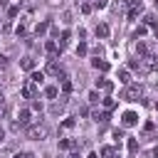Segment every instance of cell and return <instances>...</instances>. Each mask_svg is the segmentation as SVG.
Instances as JSON below:
<instances>
[{
    "instance_id": "cell-29",
    "label": "cell",
    "mask_w": 158,
    "mask_h": 158,
    "mask_svg": "<svg viewBox=\"0 0 158 158\" xmlns=\"http://www.w3.org/2000/svg\"><path fill=\"white\" fill-rule=\"evenodd\" d=\"M128 69H141V59H131L128 62Z\"/></svg>"
},
{
    "instance_id": "cell-35",
    "label": "cell",
    "mask_w": 158,
    "mask_h": 158,
    "mask_svg": "<svg viewBox=\"0 0 158 158\" xmlns=\"http://www.w3.org/2000/svg\"><path fill=\"white\" fill-rule=\"evenodd\" d=\"M32 111H42V101H32Z\"/></svg>"
},
{
    "instance_id": "cell-15",
    "label": "cell",
    "mask_w": 158,
    "mask_h": 158,
    "mask_svg": "<svg viewBox=\"0 0 158 158\" xmlns=\"http://www.w3.org/2000/svg\"><path fill=\"white\" fill-rule=\"evenodd\" d=\"M30 79H32V84H42V81H44V74H42V72H35V69H32Z\"/></svg>"
},
{
    "instance_id": "cell-20",
    "label": "cell",
    "mask_w": 158,
    "mask_h": 158,
    "mask_svg": "<svg viewBox=\"0 0 158 158\" xmlns=\"http://www.w3.org/2000/svg\"><path fill=\"white\" fill-rule=\"evenodd\" d=\"M72 89H74V86H72V81H69V79H62V91H64V94H69Z\"/></svg>"
},
{
    "instance_id": "cell-10",
    "label": "cell",
    "mask_w": 158,
    "mask_h": 158,
    "mask_svg": "<svg viewBox=\"0 0 158 158\" xmlns=\"http://www.w3.org/2000/svg\"><path fill=\"white\" fill-rule=\"evenodd\" d=\"M20 67H22L25 72H32V69H35V59H32V57H25V59L20 62Z\"/></svg>"
},
{
    "instance_id": "cell-23",
    "label": "cell",
    "mask_w": 158,
    "mask_h": 158,
    "mask_svg": "<svg viewBox=\"0 0 158 158\" xmlns=\"http://www.w3.org/2000/svg\"><path fill=\"white\" fill-rule=\"evenodd\" d=\"M15 35H17V37H22V35H27V27H25V25L20 22V25L15 27Z\"/></svg>"
},
{
    "instance_id": "cell-7",
    "label": "cell",
    "mask_w": 158,
    "mask_h": 158,
    "mask_svg": "<svg viewBox=\"0 0 158 158\" xmlns=\"http://www.w3.org/2000/svg\"><path fill=\"white\" fill-rule=\"evenodd\" d=\"M91 118H94L96 123H106V121H109V111H99V109H96V111H91Z\"/></svg>"
},
{
    "instance_id": "cell-38",
    "label": "cell",
    "mask_w": 158,
    "mask_h": 158,
    "mask_svg": "<svg viewBox=\"0 0 158 158\" xmlns=\"http://www.w3.org/2000/svg\"><path fill=\"white\" fill-rule=\"evenodd\" d=\"M89 158H99V153H89Z\"/></svg>"
},
{
    "instance_id": "cell-12",
    "label": "cell",
    "mask_w": 158,
    "mask_h": 158,
    "mask_svg": "<svg viewBox=\"0 0 158 158\" xmlns=\"http://www.w3.org/2000/svg\"><path fill=\"white\" fill-rule=\"evenodd\" d=\"M118 81L121 84H131V72L128 69H118Z\"/></svg>"
},
{
    "instance_id": "cell-37",
    "label": "cell",
    "mask_w": 158,
    "mask_h": 158,
    "mask_svg": "<svg viewBox=\"0 0 158 158\" xmlns=\"http://www.w3.org/2000/svg\"><path fill=\"white\" fill-rule=\"evenodd\" d=\"M2 67H7V57H0V69Z\"/></svg>"
},
{
    "instance_id": "cell-9",
    "label": "cell",
    "mask_w": 158,
    "mask_h": 158,
    "mask_svg": "<svg viewBox=\"0 0 158 158\" xmlns=\"http://www.w3.org/2000/svg\"><path fill=\"white\" fill-rule=\"evenodd\" d=\"M15 123H20V126H27L30 123V109H22L20 114H17V121Z\"/></svg>"
},
{
    "instance_id": "cell-40",
    "label": "cell",
    "mask_w": 158,
    "mask_h": 158,
    "mask_svg": "<svg viewBox=\"0 0 158 158\" xmlns=\"http://www.w3.org/2000/svg\"><path fill=\"white\" fill-rule=\"evenodd\" d=\"M2 136H5V131H2V128H0V138H2Z\"/></svg>"
},
{
    "instance_id": "cell-1",
    "label": "cell",
    "mask_w": 158,
    "mask_h": 158,
    "mask_svg": "<svg viewBox=\"0 0 158 158\" xmlns=\"http://www.w3.org/2000/svg\"><path fill=\"white\" fill-rule=\"evenodd\" d=\"M123 7H126V17L128 20H136L138 12L143 10V2L141 0H123Z\"/></svg>"
},
{
    "instance_id": "cell-16",
    "label": "cell",
    "mask_w": 158,
    "mask_h": 158,
    "mask_svg": "<svg viewBox=\"0 0 158 158\" xmlns=\"http://www.w3.org/2000/svg\"><path fill=\"white\" fill-rule=\"evenodd\" d=\"M59 148H62V151H69V148H77V143L69 141V138H62V141H59Z\"/></svg>"
},
{
    "instance_id": "cell-6",
    "label": "cell",
    "mask_w": 158,
    "mask_h": 158,
    "mask_svg": "<svg viewBox=\"0 0 158 158\" xmlns=\"http://www.w3.org/2000/svg\"><path fill=\"white\" fill-rule=\"evenodd\" d=\"M44 52H47L49 57H57V52H59V44H57L54 40H47V42H44Z\"/></svg>"
},
{
    "instance_id": "cell-26",
    "label": "cell",
    "mask_w": 158,
    "mask_h": 158,
    "mask_svg": "<svg viewBox=\"0 0 158 158\" xmlns=\"http://www.w3.org/2000/svg\"><path fill=\"white\" fill-rule=\"evenodd\" d=\"M128 151H131V153H136V151H138V143H136V138H128Z\"/></svg>"
},
{
    "instance_id": "cell-27",
    "label": "cell",
    "mask_w": 158,
    "mask_h": 158,
    "mask_svg": "<svg viewBox=\"0 0 158 158\" xmlns=\"http://www.w3.org/2000/svg\"><path fill=\"white\" fill-rule=\"evenodd\" d=\"M106 5H109V0H94V5H91V7L101 10V7H106Z\"/></svg>"
},
{
    "instance_id": "cell-8",
    "label": "cell",
    "mask_w": 158,
    "mask_h": 158,
    "mask_svg": "<svg viewBox=\"0 0 158 158\" xmlns=\"http://www.w3.org/2000/svg\"><path fill=\"white\" fill-rule=\"evenodd\" d=\"M94 35H96L99 40H106V37H109V25H104V22H101V25H96Z\"/></svg>"
},
{
    "instance_id": "cell-4",
    "label": "cell",
    "mask_w": 158,
    "mask_h": 158,
    "mask_svg": "<svg viewBox=\"0 0 158 158\" xmlns=\"http://www.w3.org/2000/svg\"><path fill=\"white\" fill-rule=\"evenodd\" d=\"M47 74H54V77H59V79H67L64 67H62V64H57L54 59H49V64H47Z\"/></svg>"
},
{
    "instance_id": "cell-39",
    "label": "cell",
    "mask_w": 158,
    "mask_h": 158,
    "mask_svg": "<svg viewBox=\"0 0 158 158\" xmlns=\"http://www.w3.org/2000/svg\"><path fill=\"white\" fill-rule=\"evenodd\" d=\"M153 156H156V158H158V146H156V148H153Z\"/></svg>"
},
{
    "instance_id": "cell-28",
    "label": "cell",
    "mask_w": 158,
    "mask_h": 158,
    "mask_svg": "<svg viewBox=\"0 0 158 158\" xmlns=\"http://www.w3.org/2000/svg\"><path fill=\"white\" fill-rule=\"evenodd\" d=\"M143 22H146V25H156V17L148 12V15H143Z\"/></svg>"
},
{
    "instance_id": "cell-2",
    "label": "cell",
    "mask_w": 158,
    "mask_h": 158,
    "mask_svg": "<svg viewBox=\"0 0 158 158\" xmlns=\"http://www.w3.org/2000/svg\"><path fill=\"white\" fill-rule=\"evenodd\" d=\"M27 138H32V141H42V138H47V126H44V123L27 126Z\"/></svg>"
},
{
    "instance_id": "cell-14",
    "label": "cell",
    "mask_w": 158,
    "mask_h": 158,
    "mask_svg": "<svg viewBox=\"0 0 158 158\" xmlns=\"http://www.w3.org/2000/svg\"><path fill=\"white\" fill-rule=\"evenodd\" d=\"M20 94H22L25 99H32V94H35V84H25V86L20 89Z\"/></svg>"
},
{
    "instance_id": "cell-32",
    "label": "cell",
    "mask_w": 158,
    "mask_h": 158,
    "mask_svg": "<svg viewBox=\"0 0 158 158\" xmlns=\"http://www.w3.org/2000/svg\"><path fill=\"white\" fill-rule=\"evenodd\" d=\"M89 101L96 104V101H99V94H96V91H89Z\"/></svg>"
},
{
    "instance_id": "cell-19",
    "label": "cell",
    "mask_w": 158,
    "mask_h": 158,
    "mask_svg": "<svg viewBox=\"0 0 158 158\" xmlns=\"http://www.w3.org/2000/svg\"><path fill=\"white\" fill-rule=\"evenodd\" d=\"M136 52H138V57H146V54H148V47H146L143 42H138V44H136Z\"/></svg>"
},
{
    "instance_id": "cell-22",
    "label": "cell",
    "mask_w": 158,
    "mask_h": 158,
    "mask_svg": "<svg viewBox=\"0 0 158 158\" xmlns=\"http://www.w3.org/2000/svg\"><path fill=\"white\" fill-rule=\"evenodd\" d=\"M114 106H116V101H114L111 96H106V99H104V109H106V111H111Z\"/></svg>"
},
{
    "instance_id": "cell-25",
    "label": "cell",
    "mask_w": 158,
    "mask_h": 158,
    "mask_svg": "<svg viewBox=\"0 0 158 158\" xmlns=\"http://www.w3.org/2000/svg\"><path fill=\"white\" fill-rule=\"evenodd\" d=\"M101 156H104V158H111V156H114V148H111V146H104V148H101Z\"/></svg>"
},
{
    "instance_id": "cell-34",
    "label": "cell",
    "mask_w": 158,
    "mask_h": 158,
    "mask_svg": "<svg viewBox=\"0 0 158 158\" xmlns=\"http://www.w3.org/2000/svg\"><path fill=\"white\" fill-rule=\"evenodd\" d=\"M143 35H146V25H141V27L136 30V37H143Z\"/></svg>"
},
{
    "instance_id": "cell-11",
    "label": "cell",
    "mask_w": 158,
    "mask_h": 158,
    "mask_svg": "<svg viewBox=\"0 0 158 158\" xmlns=\"http://www.w3.org/2000/svg\"><path fill=\"white\" fill-rule=\"evenodd\" d=\"M91 64H94V69H99V72H109V62H106V59H94Z\"/></svg>"
},
{
    "instance_id": "cell-13",
    "label": "cell",
    "mask_w": 158,
    "mask_h": 158,
    "mask_svg": "<svg viewBox=\"0 0 158 158\" xmlns=\"http://www.w3.org/2000/svg\"><path fill=\"white\" fill-rule=\"evenodd\" d=\"M96 89H104V91H111V89H114V84H111L109 79H96Z\"/></svg>"
},
{
    "instance_id": "cell-30",
    "label": "cell",
    "mask_w": 158,
    "mask_h": 158,
    "mask_svg": "<svg viewBox=\"0 0 158 158\" xmlns=\"http://www.w3.org/2000/svg\"><path fill=\"white\" fill-rule=\"evenodd\" d=\"M62 111H64V101H62V104H54V106H52V114H62Z\"/></svg>"
},
{
    "instance_id": "cell-3",
    "label": "cell",
    "mask_w": 158,
    "mask_h": 158,
    "mask_svg": "<svg viewBox=\"0 0 158 158\" xmlns=\"http://www.w3.org/2000/svg\"><path fill=\"white\" fill-rule=\"evenodd\" d=\"M123 99H126V101H138V99H141V86H138V84H126Z\"/></svg>"
},
{
    "instance_id": "cell-18",
    "label": "cell",
    "mask_w": 158,
    "mask_h": 158,
    "mask_svg": "<svg viewBox=\"0 0 158 158\" xmlns=\"http://www.w3.org/2000/svg\"><path fill=\"white\" fill-rule=\"evenodd\" d=\"M69 40H72V32H69V30H64V32H62V42H59V47H67V44H69Z\"/></svg>"
},
{
    "instance_id": "cell-24",
    "label": "cell",
    "mask_w": 158,
    "mask_h": 158,
    "mask_svg": "<svg viewBox=\"0 0 158 158\" xmlns=\"http://www.w3.org/2000/svg\"><path fill=\"white\" fill-rule=\"evenodd\" d=\"M86 52H89V47H86L84 42H79V47H77V54H79V57H84Z\"/></svg>"
},
{
    "instance_id": "cell-33",
    "label": "cell",
    "mask_w": 158,
    "mask_h": 158,
    "mask_svg": "<svg viewBox=\"0 0 158 158\" xmlns=\"http://www.w3.org/2000/svg\"><path fill=\"white\" fill-rule=\"evenodd\" d=\"M62 126H64V128H74V118H64Z\"/></svg>"
},
{
    "instance_id": "cell-41",
    "label": "cell",
    "mask_w": 158,
    "mask_h": 158,
    "mask_svg": "<svg viewBox=\"0 0 158 158\" xmlns=\"http://www.w3.org/2000/svg\"><path fill=\"white\" fill-rule=\"evenodd\" d=\"M156 109H158V101H156Z\"/></svg>"
},
{
    "instance_id": "cell-17",
    "label": "cell",
    "mask_w": 158,
    "mask_h": 158,
    "mask_svg": "<svg viewBox=\"0 0 158 158\" xmlns=\"http://www.w3.org/2000/svg\"><path fill=\"white\" fill-rule=\"evenodd\" d=\"M47 27H49V22H47V20H42V22L35 27V32H37V35H44V32H47Z\"/></svg>"
},
{
    "instance_id": "cell-31",
    "label": "cell",
    "mask_w": 158,
    "mask_h": 158,
    "mask_svg": "<svg viewBox=\"0 0 158 158\" xmlns=\"http://www.w3.org/2000/svg\"><path fill=\"white\" fill-rule=\"evenodd\" d=\"M91 10H94V7H91V5H89V2H84V5H81V12H84V15H89V12H91Z\"/></svg>"
},
{
    "instance_id": "cell-42",
    "label": "cell",
    "mask_w": 158,
    "mask_h": 158,
    "mask_svg": "<svg viewBox=\"0 0 158 158\" xmlns=\"http://www.w3.org/2000/svg\"><path fill=\"white\" fill-rule=\"evenodd\" d=\"M0 106H2V104H0Z\"/></svg>"
},
{
    "instance_id": "cell-36",
    "label": "cell",
    "mask_w": 158,
    "mask_h": 158,
    "mask_svg": "<svg viewBox=\"0 0 158 158\" xmlns=\"http://www.w3.org/2000/svg\"><path fill=\"white\" fill-rule=\"evenodd\" d=\"M17 12H20V7H10V10H7V15H10V17H15Z\"/></svg>"
},
{
    "instance_id": "cell-5",
    "label": "cell",
    "mask_w": 158,
    "mask_h": 158,
    "mask_svg": "<svg viewBox=\"0 0 158 158\" xmlns=\"http://www.w3.org/2000/svg\"><path fill=\"white\" fill-rule=\"evenodd\" d=\"M121 123H123V126H136V123H138V114H136V111H126V114L121 116Z\"/></svg>"
},
{
    "instance_id": "cell-21",
    "label": "cell",
    "mask_w": 158,
    "mask_h": 158,
    "mask_svg": "<svg viewBox=\"0 0 158 158\" xmlns=\"http://www.w3.org/2000/svg\"><path fill=\"white\" fill-rule=\"evenodd\" d=\"M44 96H47V99H54V96H57V86H47V89H44Z\"/></svg>"
}]
</instances>
